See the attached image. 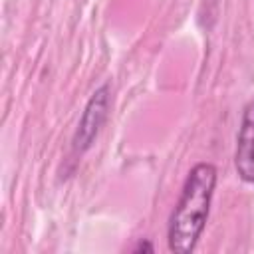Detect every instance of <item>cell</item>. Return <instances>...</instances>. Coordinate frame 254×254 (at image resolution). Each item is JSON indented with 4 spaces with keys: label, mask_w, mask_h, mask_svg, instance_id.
<instances>
[{
    "label": "cell",
    "mask_w": 254,
    "mask_h": 254,
    "mask_svg": "<svg viewBox=\"0 0 254 254\" xmlns=\"http://www.w3.org/2000/svg\"><path fill=\"white\" fill-rule=\"evenodd\" d=\"M216 187V167L212 163H196L183 185L181 196L169 218V250L189 254L194 250L210 212V200Z\"/></svg>",
    "instance_id": "6da1fadb"
},
{
    "label": "cell",
    "mask_w": 254,
    "mask_h": 254,
    "mask_svg": "<svg viewBox=\"0 0 254 254\" xmlns=\"http://www.w3.org/2000/svg\"><path fill=\"white\" fill-rule=\"evenodd\" d=\"M234 169L244 183L254 185V99H250L242 113V123L236 137Z\"/></svg>",
    "instance_id": "3957f363"
},
{
    "label": "cell",
    "mask_w": 254,
    "mask_h": 254,
    "mask_svg": "<svg viewBox=\"0 0 254 254\" xmlns=\"http://www.w3.org/2000/svg\"><path fill=\"white\" fill-rule=\"evenodd\" d=\"M107 111H109V85L103 83L101 87H97L93 91V95L89 97V101L81 113L77 131L73 135V151L75 153H83L93 145V141L97 139V135L107 119Z\"/></svg>",
    "instance_id": "7a4b0ae2"
}]
</instances>
